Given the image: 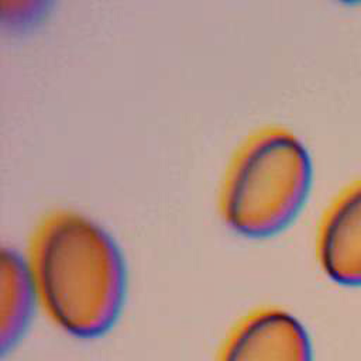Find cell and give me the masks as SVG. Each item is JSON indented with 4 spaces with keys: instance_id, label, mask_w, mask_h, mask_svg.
I'll list each match as a JSON object with an SVG mask.
<instances>
[{
    "instance_id": "obj_4",
    "label": "cell",
    "mask_w": 361,
    "mask_h": 361,
    "mask_svg": "<svg viewBox=\"0 0 361 361\" xmlns=\"http://www.w3.org/2000/svg\"><path fill=\"white\" fill-rule=\"evenodd\" d=\"M323 271L343 285H361V179L343 189L324 210L316 234Z\"/></svg>"
},
{
    "instance_id": "obj_2",
    "label": "cell",
    "mask_w": 361,
    "mask_h": 361,
    "mask_svg": "<svg viewBox=\"0 0 361 361\" xmlns=\"http://www.w3.org/2000/svg\"><path fill=\"white\" fill-rule=\"evenodd\" d=\"M312 176L310 152L293 131L281 126L257 128L226 165L217 195L219 216L240 235H274L300 212Z\"/></svg>"
},
{
    "instance_id": "obj_5",
    "label": "cell",
    "mask_w": 361,
    "mask_h": 361,
    "mask_svg": "<svg viewBox=\"0 0 361 361\" xmlns=\"http://www.w3.org/2000/svg\"><path fill=\"white\" fill-rule=\"evenodd\" d=\"M38 300L35 282L27 261L13 247L0 252V341L7 353L24 336Z\"/></svg>"
},
{
    "instance_id": "obj_1",
    "label": "cell",
    "mask_w": 361,
    "mask_h": 361,
    "mask_svg": "<svg viewBox=\"0 0 361 361\" xmlns=\"http://www.w3.org/2000/svg\"><path fill=\"white\" fill-rule=\"evenodd\" d=\"M27 261L38 300L65 333L93 338L109 331L126 298V265L111 234L72 209L44 214L30 237Z\"/></svg>"
},
{
    "instance_id": "obj_3",
    "label": "cell",
    "mask_w": 361,
    "mask_h": 361,
    "mask_svg": "<svg viewBox=\"0 0 361 361\" xmlns=\"http://www.w3.org/2000/svg\"><path fill=\"white\" fill-rule=\"evenodd\" d=\"M219 361H312L303 324L278 307L248 314L230 334Z\"/></svg>"
}]
</instances>
